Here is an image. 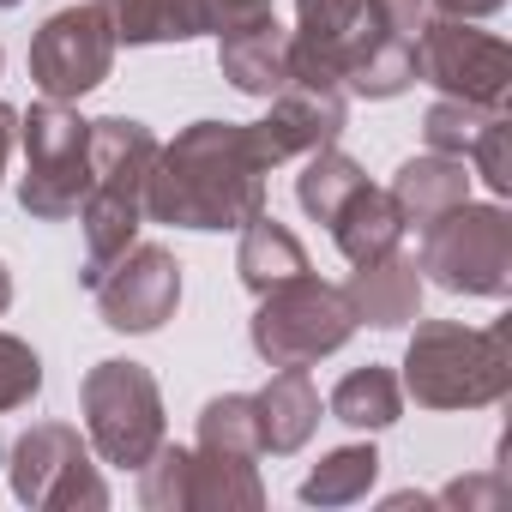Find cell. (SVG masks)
Instances as JSON below:
<instances>
[{
	"label": "cell",
	"mask_w": 512,
	"mask_h": 512,
	"mask_svg": "<svg viewBox=\"0 0 512 512\" xmlns=\"http://www.w3.org/2000/svg\"><path fill=\"white\" fill-rule=\"evenodd\" d=\"M302 272H308V247L296 241L290 223H278L272 211H260V217L241 223L235 278H241L253 296H266V290H278V284H290V278H302Z\"/></svg>",
	"instance_id": "20"
},
{
	"label": "cell",
	"mask_w": 512,
	"mask_h": 512,
	"mask_svg": "<svg viewBox=\"0 0 512 512\" xmlns=\"http://www.w3.org/2000/svg\"><path fill=\"white\" fill-rule=\"evenodd\" d=\"M386 193L398 199L404 223H410V229H422V223H434V217H446L452 205H464V199H470V169H464V157L422 151V157L398 163V175H392V187H386Z\"/></svg>",
	"instance_id": "18"
},
{
	"label": "cell",
	"mask_w": 512,
	"mask_h": 512,
	"mask_svg": "<svg viewBox=\"0 0 512 512\" xmlns=\"http://www.w3.org/2000/svg\"><path fill=\"white\" fill-rule=\"evenodd\" d=\"M374 13H380V25L386 31H398V37H422V25L434 19V0H374Z\"/></svg>",
	"instance_id": "33"
},
{
	"label": "cell",
	"mask_w": 512,
	"mask_h": 512,
	"mask_svg": "<svg viewBox=\"0 0 512 512\" xmlns=\"http://www.w3.org/2000/svg\"><path fill=\"white\" fill-rule=\"evenodd\" d=\"M7 7H19V0H0V13H7Z\"/></svg>",
	"instance_id": "37"
},
{
	"label": "cell",
	"mask_w": 512,
	"mask_h": 512,
	"mask_svg": "<svg viewBox=\"0 0 512 512\" xmlns=\"http://www.w3.org/2000/svg\"><path fill=\"white\" fill-rule=\"evenodd\" d=\"M103 7H109L115 43H127V49H151V43H193V37H205L199 0H103Z\"/></svg>",
	"instance_id": "22"
},
{
	"label": "cell",
	"mask_w": 512,
	"mask_h": 512,
	"mask_svg": "<svg viewBox=\"0 0 512 512\" xmlns=\"http://www.w3.org/2000/svg\"><path fill=\"white\" fill-rule=\"evenodd\" d=\"M422 284H440L452 296H488L500 302L512 290V211L494 205H452L446 217L422 223Z\"/></svg>",
	"instance_id": "4"
},
{
	"label": "cell",
	"mask_w": 512,
	"mask_h": 512,
	"mask_svg": "<svg viewBox=\"0 0 512 512\" xmlns=\"http://www.w3.org/2000/svg\"><path fill=\"white\" fill-rule=\"evenodd\" d=\"M19 145H25V175H19V205L37 223H67L85 205L91 187V121L73 103H31L19 115Z\"/></svg>",
	"instance_id": "6"
},
{
	"label": "cell",
	"mask_w": 512,
	"mask_h": 512,
	"mask_svg": "<svg viewBox=\"0 0 512 512\" xmlns=\"http://www.w3.org/2000/svg\"><path fill=\"white\" fill-rule=\"evenodd\" d=\"M13 139H19V109H13V103H0V175H7V151H13Z\"/></svg>",
	"instance_id": "35"
},
{
	"label": "cell",
	"mask_w": 512,
	"mask_h": 512,
	"mask_svg": "<svg viewBox=\"0 0 512 512\" xmlns=\"http://www.w3.org/2000/svg\"><path fill=\"white\" fill-rule=\"evenodd\" d=\"M217 73H223L241 97H260V103H266V97L290 79V31L278 25V13L260 19V25H247V31L217 37Z\"/></svg>",
	"instance_id": "16"
},
{
	"label": "cell",
	"mask_w": 512,
	"mask_h": 512,
	"mask_svg": "<svg viewBox=\"0 0 512 512\" xmlns=\"http://www.w3.org/2000/svg\"><path fill=\"white\" fill-rule=\"evenodd\" d=\"M278 169L260 121H193L157 145L145 175V217L175 229H241L266 211V175Z\"/></svg>",
	"instance_id": "1"
},
{
	"label": "cell",
	"mask_w": 512,
	"mask_h": 512,
	"mask_svg": "<svg viewBox=\"0 0 512 512\" xmlns=\"http://www.w3.org/2000/svg\"><path fill=\"white\" fill-rule=\"evenodd\" d=\"M260 506H266V482L253 470V458L193 446V458H187V512H260Z\"/></svg>",
	"instance_id": "21"
},
{
	"label": "cell",
	"mask_w": 512,
	"mask_h": 512,
	"mask_svg": "<svg viewBox=\"0 0 512 512\" xmlns=\"http://www.w3.org/2000/svg\"><path fill=\"white\" fill-rule=\"evenodd\" d=\"M374 19V0H296V31H290V79L344 85V55Z\"/></svg>",
	"instance_id": "12"
},
{
	"label": "cell",
	"mask_w": 512,
	"mask_h": 512,
	"mask_svg": "<svg viewBox=\"0 0 512 512\" xmlns=\"http://www.w3.org/2000/svg\"><path fill=\"white\" fill-rule=\"evenodd\" d=\"M7 302H13V272H7V260H0V314H7Z\"/></svg>",
	"instance_id": "36"
},
{
	"label": "cell",
	"mask_w": 512,
	"mask_h": 512,
	"mask_svg": "<svg viewBox=\"0 0 512 512\" xmlns=\"http://www.w3.org/2000/svg\"><path fill=\"white\" fill-rule=\"evenodd\" d=\"M151 157H157V133L145 121H127V115L91 121V187H85V205H79V223H85V272H79V284L85 290L133 247V235L145 223Z\"/></svg>",
	"instance_id": "2"
},
{
	"label": "cell",
	"mask_w": 512,
	"mask_h": 512,
	"mask_svg": "<svg viewBox=\"0 0 512 512\" xmlns=\"http://www.w3.org/2000/svg\"><path fill=\"white\" fill-rule=\"evenodd\" d=\"M199 452L260 458V410H253V392H223L199 410Z\"/></svg>",
	"instance_id": "26"
},
{
	"label": "cell",
	"mask_w": 512,
	"mask_h": 512,
	"mask_svg": "<svg viewBox=\"0 0 512 512\" xmlns=\"http://www.w3.org/2000/svg\"><path fill=\"white\" fill-rule=\"evenodd\" d=\"M398 386L422 410H488L512 392V332L422 320L404 344Z\"/></svg>",
	"instance_id": "3"
},
{
	"label": "cell",
	"mask_w": 512,
	"mask_h": 512,
	"mask_svg": "<svg viewBox=\"0 0 512 512\" xmlns=\"http://www.w3.org/2000/svg\"><path fill=\"white\" fill-rule=\"evenodd\" d=\"M37 392H43V356H37L25 338L0 332V416H7V410H25Z\"/></svg>",
	"instance_id": "29"
},
{
	"label": "cell",
	"mask_w": 512,
	"mask_h": 512,
	"mask_svg": "<svg viewBox=\"0 0 512 512\" xmlns=\"http://www.w3.org/2000/svg\"><path fill=\"white\" fill-rule=\"evenodd\" d=\"M253 410H260V452H272V458L302 452L320 428V392H314L308 368H278L253 392Z\"/></svg>",
	"instance_id": "15"
},
{
	"label": "cell",
	"mask_w": 512,
	"mask_h": 512,
	"mask_svg": "<svg viewBox=\"0 0 512 512\" xmlns=\"http://www.w3.org/2000/svg\"><path fill=\"white\" fill-rule=\"evenodd\" d=\"M488 115H500V109H482V103L440 97V103H428V115H422V139H428V151L464 157V151H470V139L482 133V121H488Z\"/></svg>",
	"instance_id": "28"
},
{
	"label": "cell",
	"mask_w": 512,
	"mask_h": 512,
	"mask_svg": "<svg viewBox=\"0 0 512 512\" xmlns=\"http://www.w3.org/2000/svg\"><path fill=\"white\" fill-rule=\"evenodd\" d=\"M506 145H512V121H506V109H500V115L482 121V133H476L470 151H464V163H476V175H482L500 199L512 193V151H506Z\"/></svg>",
	"instance_id": "30"
},
{
	"label": "cell",
	"mask_w": 512,
	"mask_h": 512,
	"mask_svg": "<svg viewBox=\"0 0 512 512\" xmlns=\"http://www.w3.org/2000/svg\"><path fill=\"white\" fill-rule=\"evenodd\" d=\"M278 13V0H199V19L211 37H229V31H247Z\"/></svg>",
	"instance_id": "31"
},
{
	"label": "cell",
	"mask_w": 512,
	"mask_h": 512,
	"mask_svg": "<svg viewBox=\"0 0 512 512\" xmlns=\"http://www.w3.org/2000/svg\"><path fill=\"white\" fill-rule=\"evenodd\" d=\"M332 416H338L344 428H368V434L392 428V422L404 416V386H398V374L380 368V362L350 368V374L332 386Z\"/></svg>",
	"instance_id": "23"
},
{
	"label": "cell",
	"mask_w": 512,
	"mask_h": 512,
	"mask_svg": "<svg viewBox=\"0 0 512 512\" xmlns=\"http://www.w3.org/2000/svg\"><path fill=\"white\" fill-rule=\"evenodd\" d=\"M362 181H368V175H362V163H356L350 151L320 145V151H308V157H302V175H296V205H302L314 223H332V217H338V205H344Z\"/></svg>",
	"instance_id": "24"
},
{
	"label": "cell",
	"mask_w": 512,
	"mask_h": 512,
	"mask_svg": "<svg viewBox=\"0 0 512 512\" xmlns=\"http://www.w3.org/2000/svg\"><path fill=\"white\" fill-rule=\"evenodd\" d=\"M434 506H488V512H500L506 506V482L488 470V476H458V482H446L440 494H434Z\"/></svg>",
	"instance_id": "32"
},
{
	"label": "cell",
	"mask_w": 512,
	"mask_h": 512,
	"mask_svg": "<svg viewBox=\"0 0 512 512\" xmlns=\"http://www.w3.org/2000/svg\"><path fill=\"white\" fill-rule=\"evenodd\" d=\"M374 482H380V452H374V446H338V452H326V458L308 470L302 500H308V506H350V500H362Z\"/></svg>",
	"instance_id": "25"
},
{
	"label": "cell",
	"mask_w": 512,
	"mask_h": 512,
	"mask_svg": "<svg viewBox=\"0 0 512 512\" xmlns=\"http://www.w3.org/2000/svg\"><path fill=\"white\" fill-rule=\"evenodd\" d=\"M506 7V0H434V19H494Z\"/></svg>",
	"instance_id": "34"
},
{
	"label": "cell",
	"mask_w": 512,
	"mask_h": 512,
	"mask_svg": "<svg viewBox=\"0 0 512 512\" xmlns=\"http://www.w3.org/2000/svg\"><path fill=\"white\" fill-rule=\"evenodd\" d=\"M79 404H85V440L103 464L139 470L163 446V392H157V374L145 362L109 356V362L85 368Z\"/></svg>",
	"instance_id": "7"
},
{
	"label": "cell",
	"mask_w": 512,
	"mask_h": 512,
	"mask_svg": "<svg viewBox=\"0 0 512 512\" xmlns=\"http://www.w3.org/2000/svg\"><path fill=\"white\" fill-rule=\"evenodd\" d=\"M416 79L440 97L506 109L512 97V49L494 31H476L470 19H428L416 37Z\"/></svg>",
	"instance_id": "9"
},
{
	"label": "cell",
	"mask_w": 512,
	"mask_h": 512,
	"mask_svg": "<svg viewBox=\"0 0 512 512\" xmlns=\"http://www.w3.org/2000/svg\"><path fill=\"white\" fill-rule=\"evenodd\" d=\"M356 338V314H350V296L314 272L278 284L260 296L247 320V344L266 368H308L332 350H344Z\"/></svg>",
	"instance_id": "5"
},
{
	"label": "cell",
	"mask_w": 512,
	"mask_h": 512,
	"mask_svg": "<svg viewBox=\"0 0 512 512\" xmlns=\"http://www.w3.org/2000/svg\"><path fill=\"white\" fill-rule=\"evenodd\" d=\"M344 296H350L356 326L398 332V326L422 320V266L410 260V253H398V247H392V253H380V260H368V266H356V272H350Z\"/></svg>",
	"instance_id": "14"
},
{
	"label": "cell",
	"mask_w": 512,
	"mask_h": 512,
	"mask_svg": "<svg viewBox=\"0 0 512 512\" xmlns=\"http://www.w3.org/2000/svg\"><path fill=\"white\" fill-rule=\"evenodd\" d=\"M404 211H398V199L386 193V187H374V181H362L344 205H338V217H332V241H338V253L350 266H368V260H380V253H392L398 241H404Z\"/></svg>",
	"instance_id": "19"
},
{
	"label": "cell",
	"mask_w": 512,
	"mask_h": 512,
	"mask_svg": "<svg viewBox=\"0 0 512 512\" xmlns=\"http://www.w3.org/2000/svg\"><path fill=\"white\" fill-rule=\"evenodd\" d=\"M115 25L103 0H85V7H61L43 19V31L31 37V85L55 103H79L91 97L109 67H115Z\"/></svg>",
	"instance_id": "10"
},
{
	"label": "cell",
	"mask_w": 512,
	"mask_h": 512,
	"mask_svg": "<svg viewBox=\"0 0 512 512\" xmlns=\"http://www.w3.org/2000/svg\"><path fill=\"white\" fill-rule=\"evenodd\" d=\"M266 103H272V109H266L260 133H266V145H272L278 163L308 157V151H320V145H338V133H344V85L284 79Z\"/></svg>",
	"instance_id": "13"
},
{
	"label": "cell",
	"mask_w": 512,
	"mask_h": 512,
	"mask_svg": "<svg viewBox=\"0 0 512 512\" xmlns=\"http://www.w3.org/2000/svg\"><path fill=\"white\" fill-rule=\"evenodd\" d=\"M0 464H7V482L19 494V506L37 512H103L109 506V482L91 464V440L67 422H31L19 428L7 446H0Z\"/></svg>",
	"instance_id": "8"
},
{
	"label": "cell",
	"mask_w": 512,
	"mask_h": 512,
	"mask_svg": "<svg viewBox=\"0 0 512 512\" xmlns=\"http://www.w3.org/2000/svg\"><path fill=\"white\" fill-rule=\"evenodd\" d=\"M0 61H7V55H0Z\"/></svg>",
	"instance_id": "38"
},
{
	"label": "cell",
	"mask_w": 512,
	"mask_h": 512,
	"mask_svg": "<svg viewBox=\"0 0 512 512\" xmlns=\"http://www.w3.org/2000/svg\"><path fill=\"white\" fill-rule=\"evenodd\" d=\"M187 458L193 446H157L145 464H139V506L145 512H187Z\"/></svg>",
	"instance_id": "27"
},
{
	"label": "cell",
	"mask_w": 512,
	"mask_h": 512,
	"mask_svg": "<svg viewBox=\"0 0 512 512\" xmlns=\"http://www.w3.org/2000/svg\"><path fill=\"white\" fill-rule=\"evenodd\" d=\"M91 296H97V314H103L109 332L145 338L163 320H175V308H181V260L169 247H157V241H133L121 260L91 284Z\"/></svg>",
	"instance_id": "11"
},
{
	"label": "cell",
	"mask_w": 512,
	"mask_h": 512,
	"mask_svg": "<svg viewBox=\"0 0 512 512\" xmlns=\"http://www.w3.org/2000/svg\"><path fill=\"white\" fill-rule=\"evenodd\" d=\"M344 97H368V103H386V97H404L416 85V43L386 31L380 13L368 19V31L356 37V49L344 55Z\"/></svg>",
	"instance_id": "17"
}]
</instances>
